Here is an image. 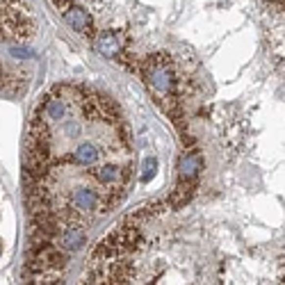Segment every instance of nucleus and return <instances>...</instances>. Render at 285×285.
<instances>
[{
    "instance_id": "2",
    "label": "nucleus",
    "mask_w": 285,
    "mask_h": 285,
    "mask_svg": "<svg viewBox=\"0 0 285 285\" xmlns=\"http://www.w3.org/2000/svg\"><path fill=\"white\" fill-rule=\"evenodd\" d=\"M142 73H144V80H146V85H148V89L158 96L160 103L171 98L173 89H176V78H173V64L166 55H162V53L151 55L144 62Z\"/></svg>"
},
{
    "instance_id": "3",
    "label": "nucleus",
    "mask_w": 285,
    "mask_h": 285,
    "mask_svg": "<svg viewBox=\"0 0 285 285\" xmlns=\"http://www.w3.org/2000/svg\"><path fill=\"white\" fill-rule=\"evenodd\" d=\"M64 21H67L69 25L80 34H92L94 32V21H92V16H89V12H87L85 7L71 5V2H69V5L64 7Z\"/></svg>"
},
{
    "instance_id": "1",
    "label": "nucleus",
    "mask_w": 285,
    "mask_h": 285,
    "mask_svg": "<svg viewBox=\"0 0 285 285\" xmlns=\"http://www.w3.org/2000/svg\"><path fill=\"white\" fill-rule=\"evenodd\" d=\"M34 34V19L27 5L9 0L0 5V37L9 39H30Z\"/></svg>"
},
{
    "instance_id": "5",
    "label": "nucleus",
    "mask_w": 285,
    "mask_h": 285,
    "mask_svg": "<svg viewBox=\"0 0 285 285\" xmlns=\"http://www.w3.org/2000/svg\"><path fill=\"white\" fill-rule=\"evenodd\" d=\"M201 166H203V160H201V153L199 151H190L183 155V160H180V180H196V176H199Z\"/></svg>"
},
{
    "instance_id": "6",
    "label": "nucleus",
    "mask_w": 285,
    "mask_h": 285,
    "mask_svg": "<svg viewBox=\"0 0 285 285\" xmlns=\"http://www.w3.org/2000/svg\"><path fill=\"white\" fill-rule=\"evenodd\" d=\"M96 50L105 57H117L121 53V39L117 37V32H112V30L100 32L96 39Z\"/></svg>"
},
{
    "instance_id": "4",
    "label": "nucleus",
    "mask_w": 285,
    "mask_h": 285,
    "mask_svg": "<svg viewBox=\"0 0 285 285\" xmlns=\"http://www.w3.org/2000/svg\"><path fill=\"white\" fill-rule=\"evenodd\" d=\"M57 238H60V249H67V251H75L80 246L85 244V231H82V226H67V228H62L57 233Z\"/></svg>"
},
{
    "instance_id": "7",
    "label": "nucleus",
    "mask_w": 285,
    "mask_h": 285,
    "mask_svg": "<svg viewBox=\"0 0 285 285\" xmlns=\"http://www.w3.org/2000/svg\"><path fill=\"white\" fill-rule=\"evenodd\" d=\"M155 173V158H146V165H144V173H142V183H148L151 176Z\"/></svg>"
},
{
    "instance_id": "8",
    "label": "nucleus",
    "mask_w": 285,
    "mask_h": 285,
    "mask_svg": "<svg viewBox=\"0 0 285 285\" xmlns=\"http://www.w3.org/2000/svg\"><path fill=\"white\" fill-rule=\"evenodd\" d=\"M53 2H57V5H60V9H62V7H67L71 0H53Z\"/></svg>"
}]
</instances>
